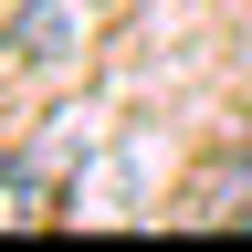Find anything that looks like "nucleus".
I'll use <instances>...</instances> for the list:
<instances>
[{
	"label": "nucleus",
	"mask_w": 252,
	"mask_h": 252,
	"mask_svg": "<svg viewBox=\"0 0 252 252\" xmlns=\"http://www.w3.org/2000/svg\"><path fill=\"white\" fill-rule=\"evenodd\" d=\"M0 220H32V179L21 168H0Z\"/></svg>",
	"instance_id": "obj_2"
},
{
	"label": "nucleus",
	"mask_w": 252,
	"mask_h": 252,
	"mask_svg": "<svg viewBox=\"0 0 252 252\" xmlns=\"http://www.w3.org/2000/svg\"><path fill=\"white\" fill-rule=\"evenodd\" d=\"M63 21H74V0H32V11L11 21V42H21V63H63L74 42H63Z\"/></svg>",
	"instance_id": "obj_1"
}]
</instances>
